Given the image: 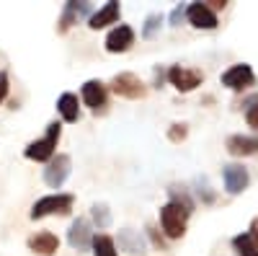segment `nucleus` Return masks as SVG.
Here are the masks:
<instances>
[{
  "instance_id": "f257e3e1",
  "label": "nucleus",
  "mask_w": 258,
  "mask_h": 256,
  "mask_svg": "<svg viewBox=\"0 0 258 256\" xmlns=\"http://www.w3.org/2000/svg\"><path fill=\"white\" fill-rule=\"evenodd\" d=\"M59 135H62V124H59V122L47 124L44 137H39V140L29 142V145H26V150H24V156H26L29 161H36V163H49V161L57 156L54 150H57Z\"/></svg>"
},
{
  "instance_id": "f03ea898",
  "label": "nucleus",
  "mask_w": 258,
  "mask_h": 256,
  "mask_svg": "<svg viewBox=\"0 0 258 256\" xmlns=\"http://www.w3.org/2000/svg\"><path fill=\"white\" fill-rule=\"evenodd\" d=\"M75 204L73 194H47L34 202L31 207V220H41V218H49V215H68Z\"/></svg>"
},
{
  "instance_id": "7ed1b4c3",
  "label": "nucleus",
  "mask_w": 258,
  "mask_h": 256,
  "mask_svg": "<svg viewBox=\"0 0 258 256\" xmlns=\"http://www.w3.org/2000/svg\"><path fill=\"white\" fill-rule=\"evenodd\" d=\"M188 215L191 212L183 210L181 204L176 202H168L165 207H160V225L165 230L168 238H181L186 233V223H188Z\"/></svg>"
},
{
  "instance_id": "20e7f679",
  "label": "nucleus",
  "mask_w": 258,
  "mask_h": 256,
  "mask_svg": "<svg viewBox=\"0 0 258 256\" xmlns=\"http://www.w3.org/2000/svg\"><path fill=\"white\" fill-rule=\"evenodd\" d=\"M70 171H73V161H70V156L57 153V156L47 163V168H44V184H47L49 189H59L64 181H68Z\"/></svg>"
},
{
  "instance_id": "39448f33",
  "label": "nucleus",
  "mask_w": 258,
  "mask_h": 256,
  "mask_svg": "<svg viewBox=\"0 0 258 256\" xmlns=\"http://www.w3.org/2000/svg\"><path fill=\"white\" fill-rule=\"evenodd\" d=\"M111 91L116 93V96H121V98H142L145 93H147V88H145V83L135 75V73H119V75H114V80H111Z\"/></svg>"
},
{
  "instance_id": "423d86ee",
  "label": "nucleus",
  "mask_w": 258,
  "mask_h": 256,
  "mask_svg": "<svg viewBox=\"0 0 258 256\" xmlns=\"http://www.w3.org/2000/svg\"><path fill=\"white\" fill-rule=\"evenodd\" d=\"M68 243L83 253V251H88L93 246V225L91 220H85V218H78L70 223V230H68Z\"/></svg>"
},
{
  "instance_id": "0eeeda50",
  "label": "nucleus",
  "mask_w": 258,
  "mask_h": 256,
  "mask_svg": "<svg viewBox=\"0 0 258 256\" xmlns=\"http://www.w3.org/2000/svg\"><path fill=\"white\" fill-rule=\"evenodd\" d=\"M168 80H170V85H176V91H181V93H188V91H194V88H197V85H202L204 75H202L199 70H194V68L173 65V68L168 70Z\"/></svg>"
},
{
  "instance_id": "6e6552de",
  "label": "nucleus",
  "mask_w": 258,
  "mask_h": 256,
  "mask_svg": "<svg viewBox=\"0 0 258 256\" xmlns=\"http://www.w3.org/2000/svg\"><path fill=\"white\" fill-rule=\"evenodd\" d=\"M255 83V75H253V68L240 62V65H232L222 73V85H227L230 91H245Z\"/></svg>"
},
{
  "instance_id": "1a4fd4ad",
  "label": "nucleus",
  "mask_w": 258,
  "mask_h": 256,
  "mask_svg": "<svg viewBox=\"0 0 258 256\" xmlns=\"http://www.w3.org/2000/svg\"><path fill=\"white\" fill-rule=\"evenodd\" d=\"M83 104L88 106V109H93L96 114L106 109V104H109V91H106V85L101 80H85L83 83Z\"/></svg>"
},
{
  "instance_id": "9d476101",
  "label": "nucleus",
  "mask_w": 258,
  "mask_h": 256,
  "mask_svg": "<svg viewBox=\"0 0 258 256\" xmlns=\"http://www.w3.org/2000/svg\"><path fill=\"white\" fill-rule=\"evenodd\" d=\"M91 11H93L91 3H78V0H70V3H64L62 16H59V21H57V31L64 34L73 24H78V21L91 18Z\"/></svg>"
},
{
  "instance_id": "9b49d317",
  "label": "nucleus",
  "mask_w": 258,
  "mask_h": 256,
  "mask_svg": "<svg viewBox=\"0 0 258 256\" xmlns=\"http://www.w3.org/2000/svg\"><path fill=\"white\" fill-rule=\"evenodd\" d=\"M186 18H188V24L194 29H217V13H214L207 3H191L186 8Z\"/></svg>"
},
{
  "instance_id": "f8f14e48",
  "label": "nucleus",
  "mask_w": 258,
  "mask_h": 256,
  "mask_svg": "<svg viewBox=\"0 0 258 256\" xmlns=\"http://www.w3.org/2000/svg\"><path fill=\"white\" fill-rule=\"evenodd\" d=\"M132 44H135V29L126 26V24L114 26V29L109 31V36H106V52H111V55L126 52Z\"/></svg>"
},
{
  "instance_id": "ddd939ff",
  "label": "nucleus",
  "mask_w": 258,
  "mask_h": 256,
  "mask_svg": "<svg viewBox=\"0 0 258 256\" xmlns=\"http://www.w3.org/2000/svg\"><path fill=\"white\" fill-rule=\"evenodd\" d=\"M119 248L126 251L129 256H145L147 253V243L145 236L135 228H121L119 230Z\"/></svg>"
},
{
  "instance_id": "4468645a",
  "label": "nucleus",
  "mask_w": 258,
  "mask_h": 256,
  "mask_svg": "<svg viewBox=\"0 0 258 256\" xmlns=\"http://www.w3.org/2000/svg\"><path fill=\"white\" fill-rule=\"evenodd\" d=\"M222 179H225V189L230 191V194H240V191H245V186H248V181H250L248 171H245L243 166H238V163L225 166Z\"/></svg>"
},
{
  "instance_id": "2eb2a0df",
  "label": "nucleus",
  "mask_w": 258,
  "mask_h": 256,
  "mask_svg": "<svg viewBox=\"0 0 258 256\" xmlns=\"http://www.w3.org/2000/svg\"><path fill=\"white\" fill-rule=\"evenodd\" d=\"M29 251L39 253V256H54L59 251V238L54 236V233H34V236L26 241Z\"/></svg>"
},
{
  "instance_id": "dca6fc26",
  "label": "nucleus",
  "mask_w": 258,
  "mask_h": 256,
  "mask_svg": "<svg viewBox=\"0 0 258 256\" xmlns=\"http://www.w3.org/2000/svg\"><path fill=\"white\" fill-rule=\"evenodd\" d=\"M119 16H121V6L116 3V0H109L103 8H98L96 13H91L88 26L91 29H103V26H109V24H119Z\"/></svg>"
},
{
  "instance_id": "f3484780",
  "label": "nucleus",
  "mask_w": 258,
  "mask_h": 256,
  "mask_svg": "<svg viewBox=\"0 0 258 256\" xmlns=\"http://www.w3.org/2000/svg\"><path fill=\"white\" fill-rule=\"evenodd\" d=\"M227 153L230 156H255L258 153V137H248V135H230L227 137Z\"/></svg>"
},
{
  "instance_id": "a211bd4d",
  "label": "nucleus",
  "mask_w": 258,
  "mask_h": 256,
  "mask_svg": "<svg viewBox=\"0 0 258 256\" xmlns=\"http://www.w3.org/2000/svg\"><path fill=\"white\" fill-rule=\"evenodd\" d=\"M57 112L64 122H78L80 117V104H78V96L75 93H62L57 98Z\"/></svg>"
},
{
  "instance_id": "6ab92c4d",
  "label": "nucleus",
  "mask_w": 258,
  "mask_h": 256,
  "mask_svg": "<svg viewBox=\"0 0 258 256\" xmlns=\"http://www.w3.org/2000/svg\"><path fill=\"white\" fill-rule=\"evenodd\" d=\"M91 218H93V225H96L98 230L111 228V210H109V204L96 202V204L91 207Z\"/></svg>"
},
{
  "instance_id": "aec40b11",
  "label": "nucleus",
  "mask_w": 258,
  "mask_h": 256,
  "mask_svg": "<svg viewBox=\"0 0 258 256\" xmlns=\"http://www.w3.org/2000/svg\"><path fill=\"white\" fill-rule=\"evenodd\" d=\"M93 256H119L116 253V241L111 236H93Z\"/></svg>"
},
{
  "instance_id": "412c9836",
  "label": "nucleus",
  "mask_w": 258,
  "mask_h": 256,
  "mask_svg": "<svg viewBox=\"0 0 258 256\" xmlns=\"http://www.w3.org/2000/svg\"><path fill=\"white\" fill-rule=\"evenodd\" d=\"M168 197H170V202H176V204H181L183 210L194 212V199L188 197V191H186V186H178V184H170V186H168Z\"/></svg>"
},
{
  "instance_id": "4be33fe9",
  "label": "nucleus",
  "mask_w": 258,
  "mask_h": 256,
  "mask_svg": "<svg viewBox=\"0 0 258 256\" xmlns=\"http://www.w3.org/2000/svg\"><path fill=\"white\" fill-rule=\"evenodd\" d=\"M232 246L238 251V256H258V246L253 243V238L248 233H240V236L232 238Z\"/></svg>"
},
{
  "instance_id": "5701e85b",
  "label": "nucleus",
  "mask_w": 258,
  "mask_h": 256,
  "mask_svg": "<svg viewBox=\"0 0 258 256\" xmlns=\"http://www.w3.org/2000/svg\"><path fill=\"white\" fill-rule=\"evenodd\" d=\"M160 24H163V16H160V13H150V16L145 18V26H142V36H145V39H153V36L158 34Z\"/></svg>"
},
{
  "instance_id": "b1692460",
  "label": "nucleus",
  "mask_w": 258,
  "mask_h": 256,
  "mask_svg": "<svg viewBox=\"0 0 258 256\" xmlns=\"http://www.w3.org/2000/svg\"><path fill=\"white\" fill-rule=\"evenodd\" d=\"M186 135H188L186 124H170V130H168L170 142H181V140H186Z\"/></svg>"
},
{
  "instance_id": "393cba45",
  "label": "nucleus",
  "mask_w": 258,
  "mask_h": 256,
  "mask_svg": "<svg viewBox=\"0 0 258 256\" xmlns=\"http://www.w3.org/2000/svg\"><path fill=\"white\" fill-rule=\"evenodd\" d=\"M245 122H248V127H253V130L258 132V104L248 106V112H245Z\"/></svg>"
},
{
  "instance_id": "a878e982",
  "label": "nucleus",
  "mask_w": 258,
  "mask_h": 256,
  "mask_svg": "<svg viewBox=\"0 0 258 256\" xmlns=\"http://www.w3.org/2000/svg\"><path fill=\"white\" fill-rule=\"evenodd\" d=\"M8 85H11L8 73H6V70H0V104H3V101H6V96H8Z\"/></svg>"
},
{
  "instance_id": "bb28decb",
  "label": "nucleus",
  "mask_w": 258,
  "mask_h": 256,
  "mask_svg": "<svg viewBox=\"0 0 258 256\" xmlns=\"http://www.w3.org/2000/svg\"><path fill=\"white\" fill-rule=\"evenodd\" d=\"M183 18H186V8H183V6L173 8V13H170V26H178Z\"/></svg>"
},
{
  "instance_id": "cd10ccee",
  "label": "nucleus",
  "mask_w": 258,
  "mask_h": 256,
  "mask_svg": "<svg viewBox=\"0 0 258 256\" xmlns=\"http://www.w3.org/2000/svg\"><path fill=\"white\" fill-rule=\"evenodd\" d=\"M147 233H150V238H153V243H155V246H158L160 251H165V241L160 238V233H158V230H155L153 225H147Z\"/></svg>"
},
{
  "instance_id": "c85d7f7f",
  "label": "nucleus",
  "mask_w": 258,
  "mask_h": 256,
  "mask_svg": "<svg viewBox=\"0 0 258 256\" xmlns=\"http://www.w3.org/2000/svg\"><path fill=\"white\" fill-rule=\"evenodd\" d=\"M248 236H250V238H253V243L258 246V218H255V220L250 223V230H248Z\"/></svg>"
}]
</instances>
